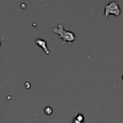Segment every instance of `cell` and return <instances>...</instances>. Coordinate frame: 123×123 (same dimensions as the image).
Here are the masks:
<instances>
[{
    "mask_svg": "<svg viewBox=\"0 0 123 123\" xmlns=\"http://www.w3.org/2000/svg\"><path fill=\"white\" fill-rule=\"evenodd\" d=\"M52 32L58 35L59 37L62 40V44L70 45L76 40L75 34L71 31L65 30L62 24H60L57 27H53L52 29Z\"/></svg>",
    "mask_w": 123,
    "mask_h": 123,
    "instance_id": "cell-1",
    "label": "cell"
},
{
    "mask_svg": "<svg viewBox=\"0 0 123 123\" xmlns=\"http://www.w3.org/2000/svg\"><path fill=\"white\" fill-rule=\"evenodd\" d=\"M121 14V9L120 8V4L116 1H112L109 2L105 6L104 18L107 19L110 15L112 14L115 17H119Z\"/></svg>",
    "mask_w": 123,
    "mask_h": 123,
    "instance_id": "cell-2",
    "label": "cell"
},
{
    "mask_svg": "<svg viewBox=\"0 0 123 123\" xmlns=\"http://www.w3.org/2000/svg\"><path fill=\"white\" fill-rule=\"evenodd\" d=\"M35 43L39 46L40 48H42L43 50H44V52L48 55L50 53V51H49V49L48 48V45H47V42L44 39H42V38H38V39H36L35 40Z\"/></svg>",
    "mask_w": 123,
    "mask_h": 123,
    "instance_id": "cell-3",
    "label": "cell"
},
{
    "mask_svg": "<svg viewBox=\"0 0 123 123\" xmlns=\"http://www.w3.org/2000/svg\"><path fill=\"white\" fill-rule=\"evenodd\" d=\"M75 119L76 120H78L79 122H80V123H84V116L82 114H81V113L80 114H78L77 116L75 117Z\"/></svg>",
    "mask_w": 123,
    "mask_h": 123,
    "instance_id": "cell-4",
    "label": "cell"
},
{
    "mask_svg": "<svg viewBox=\"0 0 123 123\" xmlns=\"http://www.w3.org/2000/svg\"><path fill=\"white\" fill-rule=\"evenodd\" d=\"M44 112L47 115H50L53 113V109L50 107H46L44 110Z\"/></svg>",
    "mask_w": 123,
    "mask_h": 123,
    "instance_id": "cell-5",
    "label": "cell"
},
{
    "mask_svg": "<svg viewBox=\"0 0 123 123\" xmlns=\"http://www.w3.org/2000/svg\"><path fill=\"white\" fill-rule=\"evenodd\" d=\"M73 123H80V122H79L78 120H76L75 118H74V122H73Z\"/></svg>",
    "mask_w": 123,
    "mask_h": 123,
    "instance_id": "cell-6",
    "label": "cell"
},
{
    "mask_svg": "<svg viewBox=\"0 0 123 123\" xmlns=\"http://www.w3.org/2000/svg\"><path fill=\"white\" fill-rule=\"evenodd\" d=\"M122 31H123V25L122 26Z\"/></svg>",
    "mask_w": 123,
    "mask_h": 123,
    "instance_id": "cell-7",
    "label": "cell"
},
{
    "mask_svg": "<svg viewBox=\"0 0 123 123\" xmlns=\"http://www.w3.org/2000/svg\"><path fill=\"white\" fill-rule=\"evenodd\" d=\"M0 60H2V58H1V56H0Z\"/></svg>",
    "mask_w": 123,
    "mask_h": 123,
    "instance_id": "cell-8",
    "label": "cell"
},
{
    "mask_svg": "<svg viewBox=\"0 0 123 123\" xmlns=\"http://www.w3.org/2000/svg\"><path fill=\"white\" fill-rule=\"evenodd\" d=\"M1 41H0V47H1Z\"/></svg>",
    "mask_w": 123,
    "mask_h": 123,
    "instance_id": "cell-9",
    "label": "cell"
},
{
    "mask_svg": "<svg viewBox=\"0 0 123 123\" xmlns=\"http://www.w3.org/2000/svg\"><path fill=\"white\" fill-rule=\"evenodd\" d=\"M122 79H123V76H122Z\"/></svg>",
    "mask_w": 123,
    "mask_h": 123,
    "instance_id": "cell-10",
    "label": "cell"
}]
</instances>
